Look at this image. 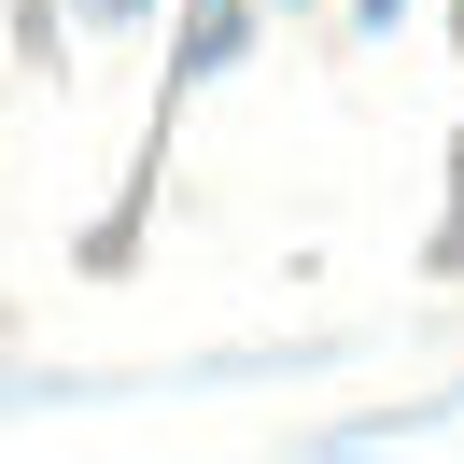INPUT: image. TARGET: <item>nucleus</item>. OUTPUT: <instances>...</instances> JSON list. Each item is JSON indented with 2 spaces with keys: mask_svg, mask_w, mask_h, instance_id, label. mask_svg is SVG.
Masks as SVG:
<instances>
[]
</instances>
